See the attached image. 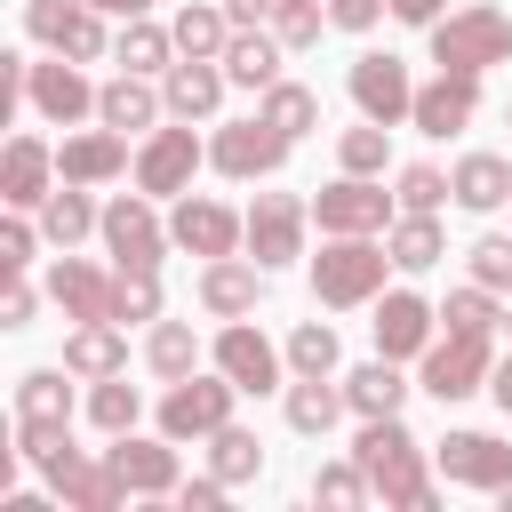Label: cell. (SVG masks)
Instances as JSON below:
<instances>
[{
	"label": "cell",
	"mask_w": 512,
	"mask_h": 512,
	"mask_svg": "<svg viewBox=\"0 0 512 512\" xmlns=\"http://www.w3.org/2000/svg\"><path fill=\"white\" fill-rule=\"evenodd\" d=\"M352 456L368 464V480H376L384 504H408V512H432V504H440V496H432V472H424V448L408 440L400 416H360Z\"/></svg>",
	"instance_id": "cell-1"
},
{
	"label": "cell",
	"mask_w": 512,
	"mask_h": 512,
	"mask_svg": "<svg viewBox=\"0 0 512 512\" xmlns=\"http://www.w3.org/2000/svg\"><path fill=\"white\" fill-rule=\"evenodd\" d=\"M384 264H392V248H376L368 232H328V248L312 256V296H320L328 312L376 304V296H384Z\"/></svg>",
	"instance_id": "cell-2"
},
{
	"label": "cell",
	"mask_w": 512,
	"mask_h": 512,
	"mask_svg": "<svg viewBox=\"0 0 512 512\" xmlns=\"http://www.w3.org/2000/svg\"><path fill=\"white\" fill-rule=\"evenodd\" d=\"M432 64L440 72H488V64H512V16L472 0V8H448L432 24Z\"/></svg>",
	"instance_id": "cell-3"
},
{
	"label": "cell",
	"mask_w": 512,
	"mask_h": 512,
	"mask_svg": "<svg viewBox=\"0 0 512 512\" xmlns=\"http://www.w3.org/2000/svg\"><path fill=\"white\" fill-rule=\"evenodd\" d=\"M232 400H240V384L216 368V376H176L168 392H160V432L168 440H208V432H224L232 424Z\"/></svg>",
	"instance_id": "cell-4"
},
{
	"label": "cell",
	"mask_w": 512,
	"mask_h": 512,
	"mask_svg": "<svg viewBox=\"0 0 512 512\" xmlns=\"http://www.w3.org/2000/svg\"><path fill=\"white\" fill-rule=\"evenodd\" d=\"M288 144H296V136H280L264 112H256V120H224V128L208 136V168L232 176V184H256V176H280V168H288Z\"/></svg>",
	"instance_id": "cell-5"
},
{
	"label": "cell",
	"mask_w": 512,
	"mask_h": 512,
	"mask_svg": "<svg viewBox=\"0 0 512 512\" xmlns=\"http://www.w3.org/2000/svg\"><path fill=\"white\" fill-rule=\"evenodd\" d=\"M488 368H496L488 336H464V328H448V336H432V344H424V392H432L440 408H456V400L488 392Z\"/></svg>",
	"instance_id": "cell-6"
},
{
	"label": "cell",
	"mask_w": 512,
	"mask_h": 512,
	"mask_svg": "<svg viewBox=\"0 0 512 512\" xmlns=\"http://www.w3.org/2000/svg\"><path fill=\"white\" fill-rule=\"evenodd\" d=\"M24 32L40 48H56V56H72V64H96L112 48L104 40V8H88V0H24Z\"/></svg>",
	"instance_id": "cell-7"
},
{
	"label": "cell",
	"mask_w": 512,
	"mask_h": 512,
	"mask_svg": "<svg viewBox=\"0 0 512 512\" xmlns=\"http://www.w3.org/2000/svg\"><path fill=\"white\" fill-rule=\"evenodd\" d=\"M344 88H352V104H360V120H384V128H400V120L416 112V80H408V64H400V56H384V48H368V56H352V72H344Z\"/></svg>",
	"instance_id": "cell-8"
},
{
	"label": "cell",
	"mask_w": 512,
	"mask_h": 512,
	"mask_svg": "<svg viewBox=\"0 0 512 512\" xmlns=\"http://www.w3.org/2000/svg\"><path fill=\"white\" fill-rule=\"evenodd\" d=\"M40 472H48V488H56L72 512H120V504H128V480L112 472V456H80L72 440H64Z\"/></svg>",
	"instance_id": "cell-9"
},
{
	"label": "cell",
	"mask_w": 512,
	"mask_h": 512,
	"mask_svg": "<svg viewBox=\"0 0 512 512\" xmlns=\"http://www.w3.org/2000/svg\"><path fill=\"white\" fill-rule=\"evenodd\" d=\"M304 224H312V208H304L296 192H256V208H248V256H256L264 272L296 264V256H304Z\"/></svg>",
	"instance_id": "cell-10"
},
{
	"label": "cell",
	"mask_w": 512,
	"mask_h": 512,
	"mask_svg": "<svg viewBox=\"0 0 512 512\" xmlns=\"http://www.w3.org/2000/svg\"><path fill=\"white\" fill-rule=\"evenodd\" d=\"M200 160H208V144L192 136V120H184V128H152L144 152H136V192H152V200L192 192V168H200Z\"/></svg>",
	"instance_id": "cell-11"
},
{
	"label": "cell",
	"mask_w": 512,
	"mask_h": 512,
	"mask_svg": "<svg viewBox=\"0 0 512 512\" xmlns=\"http://www.w3.org/2000/svg\"><path fill=\"white\" fill-rule=\"evenodd\" d=\"M24 104H32L48 128H72V120L96 112V88H88V72H80L72 56H56V64H24Z\"/></svg>",
	"instance_id": "cell-12"
},
{
	"label": "cell",
	"mask_w": 512,
	"mask_h": 512,
	"mask_svg": "<svg viewBox=\"0 0 512 512\" xmlns=\"http://www.w3.org/2000/svg\"><path fill=\"white\" fill-rule=\"evenodd\" d=\"M104 248H112V264H160V248L176 240L160 216H152V192H120L112 208H104Z\"/></svg>",
	"instance_id": "cell-13"
},
{
	"label": "cell",
	"mask_w": 512,
	"mask_h": 512,
	"mask_svg": "<svg viewBox=\"0 0 512 512\" xmlns=\"http://www.w3.org/2000/svg\"><path fill=\"white\" fill-rule=\"evenodd\" d=\"M312 216H320V232H384L392 224V192L376 184V176H336L320 200H312Z\"/></svg>",
	"instance_id": "cell-14"
},
{
	"label": "cell",
	"mask_w": 512,
	"mask_h": 512,
	"mask_svg": "<svg viewBox=\"0 0 512 512\" xmlns=\"http://www.w3.org/2000/svg\"><path fill=\"white\" fill-rule=\"evenodd\" d=\"M112 472L128 480V496H176L184 488V472H176V440L160 432V440H144V432H112Z\"/></svg>",
	"instance_id": "cell-15"
},
{
	"label": "cell",
	"mask_w": 512,
	"mask_h": 512,
	"mask_svg": "<svg viewBox=\"0 0 512 512\" xmlns=\"http://www.w3.org/2000/svg\"><path fill=\"white\" fill-rule=\"evenodd\" d=\"M432 464H440L456 488H488V496L512 480V448H504L496 432H448V440L432 448Z\"/></svg>",
	"instance_id": "cell-16"
},
{
	"label": "cell",
	"mask_w": 512,
	"mask_h": 512,
	"mask_svg": "<svg viewBox=\"0 0 512 512\" xmlns=\"http://www.w3.org/2000/svg\"><path fill=\"white\" fill-rule=\"evenodd\" d=\"M168 232H176V248H192V256L208 264V256H232V248L248 240V216H232L224 200H192V192H184L176 216H168Z\"/></svg>",
	"instance_id": "cell-17"
},
{
	"label": "cell",
	"mask_w": 512,
	"mask_h": 512,
	"mask_svg": "<svg viewBox=\"0 0 512 512\" xmlns=\"http://www.w3.org/2000/svg\"><path fill=\"white\" fill-rule=\"evenodd\" d=\"M264 296V264L256 256H208L200 264V312L208 320H248Z\"/></svg>",
	"instance_id": "cell-18"
},
{
	"label": "cell",
	"mask_w": 512,
	"mask_h": 512,
	"mask_svg": "<svg viewBox=\"0 0 512 512\" xmlns=\"http://www.w3.org/2000/svg\"><path fill=\"white\" fill-rule=\"evenodd\" d=\"M432 320H440V312H432L416 288H392V296H376V320H368V328H376V352H384V360H424Z\"/></svg>",
	"instance_id": "cell-19"
},
{
	"label": "cell",
	"mask_w": 512,
	"mask_h": 512,
	"mask_svg": "<svg viewBox=\"0 0 512 512\" xmlns=\"http://www.w3.org/2000/svg\"><path fill=\"white\" fill-rule=\"evenodd\" d=\"M280 360H288V352H272L264 328H248V320H224V328H216V368H224L240 392H272V384H280Z\"/></svg>",
	"instance_id": "cell-20"
},
{
	"label": "cell",
	"mask_w": 512,
	"mask_h": 512,
	"mask_svg": "<svg viewBox=\"0 0 512 512\" xmlns=\"http://www.w3.org/2000/svg\"><path fill=\"white\" fill-rule=\"evenodd\" d=\"M472 112H480V72H440V80L416 88L408 128H424V136H456V128H472Z\"/></svg>",
	"instance_id": "cell-21"
},
{
	"label": "cell",
	"mask_w": 512,
	"mask_h": 512,
	"mask_svg": "<svg viewBox=\"0 0 512 512\" xmlns=\"http://www.w3.org/2000/svg\"><path fill=\"white\" fill-rule=\"evenodd\" d=\"M224 88H232L224 56H184V64H168V72H160V96H168V112H176V120H208V112L224 104Z\"/></svg>",
	"instance_id": "cell-22"
},
{
	"label": "cell",
	"mask_w": 512,
	"mask_h": 512,
	"mask_svg": "<svg viewBox=\"0 0 512 512\" xmlns=\"http://www.w3.org/2000/svg\"><path fill=\"white\" fill-rule=\"evenodd\" d=\"M48 296L64 304V320H112V272H96L88 256H56L48 264Z\"/></svg>",
	"instance_id": "cell-23"
},
{
	"label": "cell",
	"mask_w": 512,
	"mask_h": 512,
	"mask_svg": "<svg viewBox=\"0 0 512 512\" xmlns=\"http://www.w3.org/2000/svg\"><path fill=\"white\" fill-rule=\"evenodd\" d=\"M128 168V136L120 128H88V136H64L56 144V176L64 184H112Z\"/></svg>",
	"instance_id": "cell-24"
},
{
	"label": "cell",
	"mask_w": 512,
	"mask_h": 512,
	"mask_svg": "<svg viewBox=\"0 0 512 512\" xmlns=\"http://www.w3.org/2000/svg\"><path fill=\"white\" fill-rule=\"evenodd\" d=\"M48 176H56V152H48L40 136H8V152H0V200H8V208H40V200L56 192Z\"/></svg>",
	"instance_id": "cell-25"
},
{
	"label": "cell",
	"mask_w": 512,
	"mask_h": 512,
	"mask_svg": "<svg viewBox=\"0 0 512 512\" xmlns=\"http://www.w3.org/2000/svg\"><path fill=\"white\" fill-rule=\"evenodd\" d=\"M64 368L88 376V384L120 376V368H128V336H120V320H80V328L64 336Z\"/></svg>",
	"instance_id": "cell-26"
},
{
	"label": "cell",
	"mask_w": 512,
	"mask_h": 512,
	"mask_svg": "<svg viewBox=\"0 0 512 512\" xmlns=\"http://www.w3.org/2000/svg\"><path fill=\"white\" fill-rule=\"evenodd\" d=\"M160 112H168V96H160L144 72H120V80H104V88H96V120H104V128H120V136H128V128H152Z\"/></svg>",
	"instance_id": "cell-27"
},
{
	"label": "cell",
	"mask_w": 512,
	"mask_h": 512,
	"mask_svg": "<svg viewBox=\"0 0 512 512\" xmlns=\"http://www.w3.org/2000/svg\"><path fill=\"white\" fill-rule=\"evenodd\" d=\"M448 184H456V208H472V216H488V208L512 200V168H504L496 152H464V160L448 168Z\"/></svg>",
	"instance_id": "cell-28"
},
{
	"label": "cell",
	"mask_w": 512,
	"mask_h": 512,
	"mask_svg": "<svg viewBox=\"0 0 512 512\" xmlns=\"http://www.w3.org/2000/svg\"><path fill=\"white\" fill-rule=\"evenodd\" d=\"M280 32H264V24H248V32H232V48H224V72H232V88H272L280 80Z\"/></svg>",
	"instance_id": "cell-29"
},
{
	"label": "cell",
	"mask_w": 512,
	"mask_h": 512,
	"mask_svg": "<svg viewBox=\"0 0 512 512\" xmlns=\"http://www.w3.org/2000/svg\"><path fill=\"white\" fill-rule=\"evenodd\" d=\"M96 224H104V208L88 200V184H64V192H48V200H40V232H48L56 248H72V240H88Z\"/></svg>",
	"instance_id": "cell-30"
},
{
	"label": "cell",
	"mask_w": 512,
	"mask_h": 512,
	"mask_svg": "<svg viewBox=\"0 0 512 512\" xmlns=\"http://www.w3.org/2000/svg\"><path fill=\"white\" fill-rule=\"evenodd\" d=\"M144 368H152L160 384L192 376V368H200V336H192V320H152V336H144Z\"/></svg>",
	"instance_id": "cell-31"
},
{
	"label": "cell",
	"mask_w": 512,
	"mask_h": 512,
	"mask_svg": "<svg viewBox=\"0 0 512 512\" xmlns=\"http://www.w3.org/2000/svg\"><path fill=\"white\" fill-rule=\"evenodd\" d=\"M344 400H352V416H400V400H408V384H400V368L376 352L368 368H352L344 376Z\"/></svg>",
	"instance_id": "cell-32"
},
{
	"label": "cell",
	"mask_w": 512,
	"mask_h": 512,
	"mask_svg": "<svg viewBox=\"0 0 512 512\" xmlns=\"http://www.w3.org/2000/svg\"><path fill=\"white\" fill-rule=\"evenodd\" d=\"M72 368H32V376H16V416L24 424H72V384H64Z\"/></svg>",
	"instance_id": "cell-33"
},
{
	"label": "cell",
	"mask_w": 512,
	"mask_h": 512,
	"mask_svg": "<svg viewBox=\"0 0 512 512\" xmlns=\"http://www.w3.org/2000/svg\"><path fill=\"white\" fill-rule=\"evenodd\" d=\"M344 408H352V400H344V384H328V376H296V384H288V424H296L304 440H320Z\"/></svg>",
	"instance_id": "cell-34"
},
{
	"label": "cell",
	"mask_w": 512,
	"mask_h": 512,
	"mask_svg": "<svg viewBox=\"0 0 512 512\" xmlns=\"http://www.w3.org/2000/svg\"><path fill=\"white\" fill-rule=\"evenodd\" d=\"M168 32H176V56H224L240 24H232L224 8H208V0H192V8H176V24H168Z\"/></svg>",
	"instance_id": "cell-35"
},
{
	"label": "cell",
	"mask_w": 512,
	"mask_h": 512,
	"mask_svg": "<svg viewBox=\"0 0 512 512\" xmlns=\"http://www.w3.org/2000/svg\"><path fill=\"white\" fill-rule=\"evenodd\" d=\"M112 56H120V72H168V56H176V32H160L152 16H128L120 24V40H112Z\"/></svg>",
	"instance_id": "cell-36"
},
{
	"label": "cell",
	"mask_w": 512,
	"mask_h": 512,
	"mask_svg": "<svg viewBox=\"0 0 512 512\" xmlns=\"http://www.w3.org/2000/svg\"><path fill=\"white\" fill-rule=\"evenodd\" d=\"M392 264L400 272H432L440 256H448V240H440V216H416V208H400V224H392Z\"/></svg>",
	"instance_id": "cell-37"
},
{
	"label": "cell",
	"mask_w": 512,
	"mask_h": 512,
	"mask_svg": "<svg viewBox=\"0 0 512 512\" xmlns=\"http://www.w3.org/2000/svg\"><path fill=\"white\" fill-rule=\"evenodd\" d=\"M112 320H160V264H112Z\"/></svg>",
	"instance_id": "cell-38"
},
{
	"label": "cell",
	"mask_w": 512,
	"mask_h": 512,
	"mask_svg": "<svg viewBox=\"0 0 512 512\" xmlns=\"http://www.w3.org/2000/svg\"><path fill=\"white\" fill-rule=\"evenodd\" d=\"M208 472H216L224 488L256 480V472H264V440H256L248 424H224V432H208Z\"/></svg>",
	"instance_id": "cell-39"
},
{
	"label": "cell",
	"mask_w": 512,
	"mask_h": 512,
	"mask_svg": "<svg viewBox=\"0 0 512 512\" xmlns=\"http://www.w3.org/2000/svg\"><path fill=\"white\" fill-rule=\"evenodd\" d=\"M312 504H336V512H352V504H376V480H368V464H360V456H344V464H320V472H312Z\"/></svg>",
	"instance_id": "cell-40"
},
{
	"label": "cell",
	"mask_w": 512,
	"mask_h": 512,
	"mask_svg": "<svg viewBox=\"0 0 512 512\" xmlns=\"http://www.w3.org/2000/svg\"><path fill=\"white\" fill-rule=\"evenodd\" d=\"M256 112H264L280 136H304V128H320V96H312V88H296V80H272Z\"/></svg>",
	"instance_id": "cell-41"
},
{
	"label": "cell",
	"mask_w": 512,
	"mask_h": 512,
	"mask_svg": "<svg viewBox=\"0 0 512 512\" xmlns=\"http://www.w3.org/2000/svg\"><path fill=\"white\" fill-rule=\"evenodd\" d=\"M136 416H144V392H136L128 376H104V384L88 392V424H96V432H136Z\"/></svg>",
	"instance_id": "cell-42"
},
{
	"label": "cell",
	"mask_w": 512,
	"mask_h": 512,
	"mask_svg": "<svg viewBox=\"0 0 512 512\" xmlns=\"http://www.w3.org/2000/svg\"><path fill=\"white\" fill-rule=\"evenodd\" d=\"M336 160H344L352 176H376V168L392 160V128H384V120H360V128H344V136H336Z\"/></svg>",
	"instance_id": "cell-43"
},
{
	"label": "cell",
	"mask_w": 512,
	"mask_h": 512,
	"mask_svg": "<svg viewBox=\"0 0 512 512\" xmlns=\"http://www.w3.org/2000/svg\"><path fill=\"white\" fill-rule=\"evenodd\" d=\"M440 320H448V328H464V336H496V328H504L496 288H480V280H472V288H456V296L440 304Z\"/></svg>",
	"instance_id": "cell-44"
},
{
	"label": "cell",
	"mask_w": 512,
	"mask_h": 512,
	"mask_svg": "<svg viewBox=\"0 0 512 512\" xmlns=\"http://www.w3.org/2000/svg\"><path fill=\"white\" fill-rule=\"evenodd\" d=\"M288 368H296V376H336V328H328V320H304V328L288 336Z\"/></svg>",
	"instance_id": "cell-45"
},
{
	"label": "cell",
	"mask_w": 512,
	"mask_h": 512,
	"mask_svg": "<svg viewBox=\"0 0 512 512\" xmlns=\"http://www.w3.org/2000/svg\"><path fill=\"white\" fill-rule=\"evenodd\" d=\"M440 200H456V184H448L440 168H424V160H416V168H400V208H416V216H432Z\"/></svg>",
	"instance_id": "cell-46"
},
{
	"label": "cell",
	"mask_w": 512,
	"mask_h": 512,
	"mask_svg": "<svg viewBox=\"0 0 512 512\" xmlns=\"http://www.w3.org/2000/svg\"><path fill=\"white\" fill-rule=\"evenodd\" d=\"M472 280L480 288H512V232H488V240H472Z\"/></svg>",
	"instance_id": "cell-47"
},
{
	"label": "cell",
	"mask_w": 512,
	"mask_h": 512,
	"mask_svg": "<svg viewBox=\"0 0 512 512\" xmlns=\"http://www.w3.org/2000/svg\"><path fill=\"white\" fill-rule=\"evenodd\" d=\"M272 32H280V48H312L320 40V0H280Z\"/></svg>",
	"instance_id": "cell-48"
},
{
	"label": "cell",
	"mask_w": 512,
	"mask_h": 512,
	"mask_svg": "<svg viewBox=\"0 0 512 512\" xmlns=\"http://www.w3.org/2000/svg\"><path fill=\"white\" fill-rule=\"evenodd\" d=\"M40 312V288L24 280V272H8V288H0V328H24Z\"/></svg>",
	"instance_id": "cell-49"
},
{
	"label": "cell",
	"mask_w": 512,
	"mask_h": 512,
	"mask_svg": "<svg viewBox=\"0 0 512 512\" xmlns=\"http://www.w3.org/2000/svg\"><path fill=\"white\" fill-rule=\"evenodd\" d=\"M24 264H32V224L8 216V224H0V272H24Z\"/></svg>",
	"instance_id": "cell-50"
},
{
	"label": "cell",
	"mask_w": 512,
	"mask_h": 512,
	"mask_svg": "<svg viewBox=\"0 0 512 512\" xmlns=\"http://www.w3.org/2000/svg\"><path fill=\"white\" fill-rule=\"evenodd\" d=\"M384 8H392V0H328V24H344V32H368Z\"/></svg>",
	"instance_id": "cell-51"
},
{
	"label": "cell",
	"mask_w": 512,
	"mask_h": 512,
	"mask_svg": "<svg viewBox=\"0 0 512 512\" xmlns=\"http://www.w3.org/2000/svg\"><path fill=\"white\" fill-rule=\"evenodd\" d=\"M176 504H184V512H224V480L208 472V480H192V488H176Z\"/></svg>",
	"instance_id": "cell-52"
},
{
	"label": "cell",
	"mask_w": 512,
	"mask_h": 512,
	"mask_svg": "<svg viewBox=\"0 0 512 512\" xmlns=\"http://www.w3.org/2000/svg\"><path fill=\"white\" fill-rule=\"evenodd\" d=\"M224 16L248 32V24H272V16H280V0H224Z\"/></svg>",
	"instance_id": "cell-53"
},
{
	"label": "cell",
	"mask_w": 512,
	"mask_h": 512,
	"mask_svg": "<svg viewBox=\"0 0 512 512\" xmlns=\"http://www.w3.org/2000/svg\"><path fill=\"white\" fill-rule=\"evenodd\" d=\"M440 8H448V0H392V16H400V24H424V32L440 24Z\"/></svg>",
	"instance_id": "cell-54"
},
{
	"label": "cell",
	"mask_w": 512,
	"mask_h": 512,
	"mask_svg": "<svg viewBox=\"0 0 512 512\" xmlns=\"http://www.w3.org/2000/svg\"><path fill=\"white\" fill-rule=\"evenodd\" d=\"M488 400H496V408H504V416H512V352H504V360H496V368H488Z\"/></svg>",
	"instance_id": "cell-55"
},
{
	"label": "cell",
	"mask_w": 512,
	"mask_h": 512,
	"mask_svg": "<svg viewBox=\"0 0 512 512\" xmlns=\"http://www.w3.org/2000/svg\"><path fill=\"white\" fill-rule=\"evenodd\" d=\"M88 8H104V16H120V24H128V16H152V0H88Z\"/></svg>",
	"instance_id": "cell-56"
},
{
	"label": "cell",
	"mask_w": 512,
	"mask_h": 512,
	"mask_svg": "<svg viewBox=\"0 0 512 512\" xmlns=\"http://www.w3.org/2000/svg\"><path fill=\"white\" fill-rule=\"evenodd\" d=\"M504 344H512V312H504Z\"/></svg>",
	"instance_id": "cell-57"
},
{
	"label": "cell",
	"mask_w": 512,
	"mask_h": 512,
	"mask_svg": "<svg viewBox=\"0 0 512 512\" xmlns=\"http://www.w3.org/2000/svg\"><path fill=\"white\" fill-rule=\"evenodd\" d=\"M504 120H512V104H504Z\"/></svg>",
	"instance_id": "cell-58"
}]
</instances>
